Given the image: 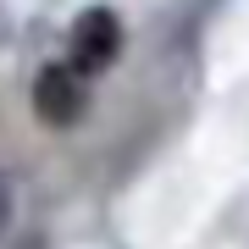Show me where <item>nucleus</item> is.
Returning a JSON list of instances; mask_svg holds the SVG:
<instances>
[{
	"label": "nucleus",
	"instance_id": "1",
	"mask_svg": "<svg viewBox=\"0 0 249 249\" xmlns=\"http://www.w3.org/2000/svg\"><path fill=\"white\" fill-rule=\"evenodd\" d=\"M127 50V22L116 17V6H83L78 17L67 22V61L83 72V78H100L122 61Z\"/></svg>",
	"mask_w": 249,
	"mask_h": 249
},
{
	"label": "nucleus",
	"instance_id": "2",
	"mask_svg": "<svg viewBox=\"0 0 249 249\" xmlns=\"http://www.w3.org/2000/svg\"><path fill=\"white\" fill-rule=\"evenodd\" d=\"M28 100H34V116H39L45 127L67 133V127H78L83 116H89V78H83L67 55H61V61H45V67L34 72Z\"/></svg>",
	"mask_w": 249,
	"mask_h": 249
},
{
	"label": "nucleus",
	"instance_id": "3",
	"mask_svg": "<svg viewBox=\"0 0 249 249\" xmlns=\"http://www.w3.org/2000/svg\"><path fill=\"white\" fill-rule=\"evenodd\" d=\"M11 216H17V183H11V172L0 166V238H6Z\"/></svg>",
	"mask_w": 249,
	"mask_h": 249
},
{
	"label": "nucleus",
	"instance_id": "4",
	"mask_svg": "<svg viewBox=\"0 0 249 249\" xmlns=\"http://www.w3.org/2000/svg\"><path fill=\"white\" fill-rule=\"evenodd\" d=\"M0 39H6V17H0Z\"/></svg>",
	"mask_w": 249,
	"mask_h": 249
}]
</instances>
